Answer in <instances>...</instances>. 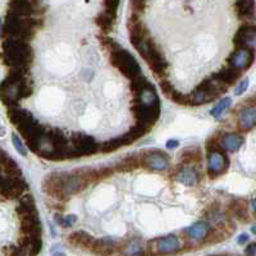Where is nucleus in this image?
<instances>
[{
	"label": "nucleus",
	"mask_w": 256,
	"mask_h": 256,
	"mask_svg": "<svg viewBox=\"0 0 256 256\" xmlns=\"http://www.w3.org/2000/svg\"><path fill=\"white\" fill-rule=\"evenodd\" d=\"M38 156L54 162L77 158L76 152H73V148L68 142L67 137L56 128H50L45 131L38 146Z\"/></svg>",
	"instance_id": "nucleus-1"
},
{
	"label": "nucleus",
	"mask_w": 256,
	"mask_h": 256,
	"mask_svg": "<svg viewBox=\"0 0 256 256\" xmlns=\"http://www.w3.org/2000/svg\"><path fill=\"white\" fill-rule=\"evenodd\" d=\"M4 64L10 68H27L32 59V49L26 40L8 38L3 42Z\"/></svg>",
	"instance_id": "nucleus-2"
},
{
	"label": "nucleus",
	"mask_w": 256,
	"mask_h": 256,
	"mask_svg": "<svg viewBox=\"0 0 256 256\" xmlns=\"http://www.w3.org/2000/svg\"><path fill=\"white\" fill-rule=\"evenodd\" d=\"M41 20L31 17H20L9 10L3 22V36L30 40L35 34V30L40 26Z\"/></svg>",
	"instance_id": "nucleus-3"
},
{
	"label": "nucleus",
	"mask_w": 256,
	"mask_h": 256,
	"mask_svg": "<svg viewBox=\"0 0 256 256\" xmlns=\"http://www.w3.org/2000/svg\"><path fill=\"white\" fill-rule=\"evenodd\" d=\"M228 84L222 82L216 76H212L210 78L204 80L198 84L195 91L192 92L191 104L192 105H202L212 102L218 98L220 94L227 92Z\"/></svg>",
	"instance_id": "nucleus-4"
},
{
	"label": "nucleus",
	"mask_w": 256,
	"mask_h": 256,
	"mask_svg": "<svg viewBox=\"0 0 256 256\" xmlns=\"http://www.w3.org/2000/svg\"><path fill=\"white\" fill-rule=\"evenodd\" d=\"M109 52H110L112 64L120 73H123L127 78L132 80L140 74V66H138V63H137V60L134 59V56H132L131 52L122 49L120 45H116V48L109 50Z\"/></svg>",
	"instance_id": "nucleus-5"
},
{
	"label": "nucleus",
	"mask_w": 256,
	"mask_h": 256,
	"mask_svg": "<svg viewBox=\"0 0 256 256\" xmlns=\"http://www.w3.org/2000/svg\"><path fill=\"white\" fill-rule=\"evenodd\" d=\"M8 116L9 120L12 122V124H14V127L20 131V134L24 137V140L35 130L36 126L38 124V120L32 116V114L30 112L18 108V106L9 108Z\"/></svg>",
	"instance_id": "nucleus-6"
},
{
	"label": "nucleus",
	"mask_w": 256,
	"mask_h": 256,
	"mask_svg": "<svg viewBox=\"0 0 256 256\" xmlns=\"http://www.w3.org/2000/svg\"><path fill=\"white\" fill-rule=\"evenodd\" d=\"M132 113H134L137 124H142L148 128H152L159 120L160 102L159 104L134 102V105H132Z\"/></svg>",
	"instance_id": "nucleus-7"
},
{
	"label": "nucleus",
	"mask_w": 256,
	"mask_h": 256,
	"mask_svg": "<svg viewBox=\"0 0 256 256\" xmlns=\"http://www.w3.org/2000/svg\"><path fill=\"white\" fill-rule=\"evenodd\" d=\"M42 191L50 198L60 201H67L70 198L64 188V172L48 174L42 180Z\"/></svg>",
	"instance_id": "nucleus-8"
},
{
	"label": "nucleus",
	"mask_w": 256,
	"mask_h": 256,
	"mask_svg": "<svg viewBox=\"0 0 256 256\" xmlns=\"http://www.w3.org/2000/svg\"><path fill=\"white\" fill-rule=\"evenodd\" d=\"M148 64V67L152 68V72L155 73V76L159 78H163L166 76V70H168V63H166V58L163 56L159 48L155 45L152 40H150L148 45V52H145V56H142Z\"/></svg>",
	"instance_id": "nucleus-9"
},
{
	"label": "nucleus",
	"mask_w": 256,
	"mask_h": 256,
	"mask_svg": "<svg viewBox=\"0 0 256 256\" xmlns=\"http://www.w3.org/2000/svg\"><path fill=\"white\" fill-rule=\"evenodd\" d=\"M28 188L26 180L22 177H8V176H2V184H0V191L2 196L6 200H13V198H20L24 196V192Z\"/></svg>",
	"instance_id": "nucleus-10"
},
{
	"label": "nucleus",
	"mask_w": 256,
	"mask_h": 256,
	"mask_svg": "<svg viewBox=\"0 0 256 256\" xmlns=\"http://www.w3.org/2000/svg\"><path fill=\"white\" fill-rule=\"evenodd\" d=\"M230 168V159L223 148H212L208 152V174L216 178L226 173Z\"/></svg>",
	"instance_id": "nucleus-11"
},
{
	"label": "nucleus",
	"mask_w": 256,
	"mask_h": 256,
	"mask_svg": "<svg viewBox=\"0 0 256 256\" xmlns=\"http://www.w3.org/2000/svg\"><path fill=\"white\" fill-rule=\"evenodd\" d=\"M70 144L77 158L91 156L99 150V144L96 142L92 136H88V134H74L70 138Z\"/></svg>",
	"instance_id": "nucleus-12"
},
{
	"label": "nucleus",
	"mask_w": 256,
	"mask_h": 256,
	"mask_svg": "<svg viewBox=\"0 0 256 256\" xmlns=\"http://www.w3.org/2000/svg\"><path fill=\"white\" fill-rule=\"evenodd\" d=\"M141 166L148 170H166L169 166V156L162 150H148L141 155Z\"/></svg>",
	"instance_id": "nucleus-13"
},
{
	"label": "nucleus",
	"mask_w": 256,
	"mask_h": 256,
	"mask_svg": "<svg viewBox=\"0 0 256 256\" xmlns=\"http://www.w3.org/2000/svg\"><path fill=\"white\" fill-rule=\"evenodd\" d=\"M152 246H148L152 252L154 254H176L180 250V241L174 234H168V236L159 237L154 241L148 242Z\"/></svg>",
	"instance_id": "nucleus-14"
},
{
	"label": "nucleus",
	"mask_w": 256,
	"mask_h": 256,
	"mask_svg": "<svg viewBox=\"0 0 256 256\" xmlns=\"http://www.w3.org/2000/svg\"><path fill=\"white\" fill-rule=\"evenodd\" d=\"M254 56V50L251 48H237L236 52H233L228 56L227 62L232 67L244 70H248L252 66Z\"/></svg>",
	"instance_id": "nucleus-15"
},
{
	"label": "nucleus",
	"mask_w": 256,
	"mask_h": 256,
	"mask_svg": "<svg viewBox=\"0 0 256 256\" xmlns=\"http://www.w3.org/2000/svg\"><path fill=\"white\" fill-rule=\"evenodd\" d=\"M256 40V24H242L236 32L233 42L236 48H250L254 41Z\"/></svg>",
	"instance_id": "nucleus-16"
},
{
	"label": "nucleus",
	"mask_w": 256,
	"mask_h": 256,
	"mask_svg": "<svg viewBox=\"0 0 256 256\" xmlns=\"http://www.w3.org/2000/svg\"><path fill=\"white\" fill-rule=\"evenodd\" d=\"M174 180L184 184V186H196L200 182V173L198 172V169L195 166H192V164H186V166H182L176 173Z\"/></svg>",
	"instance_id": "nucleus-17"
},
{
	"label": "nucleus",
	"mask_w": 256,
	"mask_h": 256,
	"mask_svg": "<svg viewBox=\"0 0 256 256\" xmlns=\"http://www.w3.org/2000/svg\"><path fill=\"white\" fill-rule=\"evenodd\" d=\"M20 230L26 236L41 237V222L38 212L20 218Z\"/></svg>",
	"instance_id": "nucleus-18"
},
{
	"label": "nucleus",
	"mask_w": 256,
	"mask_h": 256,
	"mask_svg": "<svg viewBox=\"0 0 256 256\" xmlns=\"http://www.w3.org/2000/svg\"><path fill=\"white\" fill-rule=\"evenodd\" d=\"M238 128L242 132L251 131L256 126V105L254 106H246L242 109L238 114V120H237Z\"/></svg>",
	"instance_id": "nucleus-19"
},
{
	"label": "nucleus",
	"mask_w": 256,
	"mask_h": 256,
	"mask_svg": "<svg viewBox=\"0 0 256 256\" xmlns=\"http://www.w3.org/2000/svg\"><path fill=\"white\" fill-rule=\"evenodd\" d=\"M95 241L96 240L91 234H88V232H84V230H76V232L70 233V236H68V242L72 246L84 248V250L92 251Z\"/></svg>",
	"instance_id": "nucleus-20"
},
{
	"label": "nucleus",
	"mask_w": 256,
	"mask_h": 256,
	"mask_svg": "<svg viewBox=\"0 0 256 256\" xmlns=\"http://www.w3.org/2000/svg\"><path fill=\"white\" fill-rule=\"evenodd\" d=\"M237 17L244 22H251L255 18V0H236Z\"/></svg>",
	"instance_id": "nucleus-21"
},
{
	"label": "nucleus",
	"mask_w": 256,
	"mask_h": 256,
	"mask_svg": "<svg viewBox=\"0 0 256 256\" xmlns=\"http://www.w3.org/2000/svg\"><path fill=\"white\" fill-rule=\"evenodd\" d=\"M160 88H162V91H163V94L168 98V99L173 100V102H177V104L180 105L191 104V99H190L188 96L178 92V91L173 88V84L169 81H166V80H162V82H160Z\"/></svg>",
	"instance_id": "nucleus-22"
},
{
	"label": "nucleus",
	"mask_w": 256,
	"mask_h": 256,
	"mask_svg": "<svg viewBox=\"0 0 256 256\" xmlns=\"http://www.w3.org/2000/svg\"><path fill=\"white\" fill-rule=\"evenodd\" d=\"M220 146L223 150L226 152H238L240 148H242L244 142V138L238 134H234V132H230V134H224L223 136L220 137Z\"/></svg>",
	"instance_id": "nucleus-23"
},
{
	"label": "nucleus",
	"mask_w": 256,
	"mask_h": 256,
	"mask_svg": "<svg viewBox=\"0 0 256 256\" xmlns=\"http://www.w3.org/2000/svg\"><path fill=\"white\" fill-rule=\"evenodd\" d=\"M210 224L208 222L198 220L190 226L186 230V234L190 240L192 241H204L205 237L208 236V233L210 230Z\"/></svg>",
	"instance_id": "nucleus-24"
},
{
	"label": "nucleus",
	"mask_w": 256,
	"mask_h": 256,
	"mask_svg": "<svg viewBox=\"0 0 256 256\" xmlns=\"http://www.w3.org/2000/svg\"><path fill=\"white\" fill-rule=\"evenodd\" d=\"M0 166H2V176H8V177H22V170L18 166L12 158L6 155V152H2L0 156Z\"/></svg>",
	"instance_id": "nucleus-25"
},
{
	"label": "nucleus",
	"mask_w": 256,
	"mask_h": 256,
	"mask_svg": "<svg viewBox=\"0 0 256 256\" xmlns=\"http://www.w3.org/2000/svg\"><path fill=\"white\" fill-rule=\"evenodd\" d=\"M20 246L22 248V250H24V255H38L41 250L42 242H41V237L26 236V234H24V236L20 240Z\"/></svg>",
	"instance_id": "nucleus-26"
},
{
	"label": "nucleus",
	"mask_w": 256,
	"mask_h": 256,
	"mask_svg": "<svg viewBox=\"0 0 256 256\" xmlns=\"http://www.w3.org/2000/svg\"><path fill=\"white\" fill-rule=\"evenodd\" d=\"M9 10H12L13 13L20 17H31L35 14L31 0H10Z\"/></svg>",
	"instance_id": "nucleus-27"
},
{
	"label": "nucleus",
	"mask_w": 256,
	"mask_h": 256,
	"mask_svg": "<svg viewBox=\"0 0 256 256\" xmlns=\"http://www.w3.org/2000/svg\"><path fill=\"white\" fill-rule=\"evenodd\" d=\"M132 142H134V141H132L127 134H123V136L116 137V138H112V140H108L106 142L102 144V145L100 146V152L108 154V152H116V150L120 148L131 145Z\"/></svg>",
	"instance_id": "nucleus-28"
},
{
	"label": "nucleus",
	"mask_w": 256,
	"mask_h": 256,
	"mask_svg": "<svg viewBox=\"0 0 256 256\" xmlns=\"http://www.w3.org/2000/svg\"><path fill=\"white\" fill-rule=\"evenodd\" d=\"M17 214L22 218V216H31V214H36L38 210H36L35 200L32 198V195H24L20 198V205L17 206Z\"/></svg>",
	"instance_id": "nucleus-29"
},
{
	"label": "nucleus",
	"mask_w": 256,
	"mask_h": 256,
	"mask_svg": "<svg viewBox=\"0 0 256 256\" xmlns=\"http://www.w3.org/2000/svg\"><path fill=\"white\" fill-rule=\"evenodd\" d=\"M214 76H216V78L220 80L222 82H224L226 84L230 86V84H234V82L241 77V70L230 66V67H226L223 68V70H219V72L216 73Z\"/></svg>",
	"instance_id": "nucleus-30"
},
{
	"label": "nucleus",
	"mask_w": 256,
	"mask_h": 256,
	"mask_svg": "<svg viewBox=\"0 0 256 256\" xmlns=\"http://www.w3.org/2000/svg\"><path fill=\"white\" fill-rule=\"evenodd\" d=\"M116 241H113L112 238H102L96 240L92 251L95 254H99V255H109V254H113L116 251Z\"/></svg>",
	"instance_id": "nucleus-31"
},
{
	"label": "nucleus",
	"mask_w": 256,
	"mask_h": 256,
	"mask_svg": "<svg viewBox=\"0 0 256 256\" xmlns=\"http://www.w3.org/2000/svg\"><path fill=\"white\" fill-rule=\"evenodd\" d=\"M114 22H116V20H114L110 14H108V13L105 12V10L104 12L99 13V14L95 17V24H98V27H99L100 30H102V34H109V32L113 30Z\"/></svg>",
	"instance_id": "nucleus-32"
},
{
	"label": "nucleus",
	"mask_w": 256,
	"mask_h": 256,
	"mask_svg": "<svg viewBox=\"0 0 256 256\" xmlns=\"http://www.w3.org/2000/svg\"><path fill=\"white\" fill-rule=\"evenodd\" d=\"M141 166V159L136 156H127L116 164V169L118 172H132Z\"/></svg>",
	"instance_id": "nucleus-33"
},
{
	"label": "nucleus",
	"mask_w": 256,
	"mask_h": 256,
	"mask_svg": "<svg viewBox=\"0 0 256 256\" xmlns=\"http://www.w3.org/2000/svg\"><path fill=\"white\" fill-rule=\"evenodd\" d=\"M230 210L233 214L236 216V218L241 222H248V205L246 201L244 200H234L230 204Z\"/></svg>",
	"instance_id": "nucleus-34"
},
{
	"label": "nucleus",
	"mask_w": 256,
	"mask_h": 256,
	"mask_svg": "<svg viewBox=\"0 0 256 256\" xmlns=\"http://www.w3.org/2000/svg\"><path fill=\"white\" fill-rule=\"evenodd\" d=\"M180 159L184 162V164H194L201 159V154L198 148H187L180 154Z\"/></svg>",
	"instance_id": "nucleus-35"
},
{
	"label": "nucleus",
	"mask_w": 256,
	"mask_h": 256,
	"mask_svg": "<svg viewBox=\"0 0 256 256\" xmlns=\"http://www.w3.org/2000/svg\"><path fill=\"white\" fill-rule=\"evenodd\" d=\"M230 104H232V99H230V98H224L223 100H220V102H219L218 104H216V106L212 109V110H210V114H212L214 118H216V120H218L219 116H220L224 112L230 108Z\"/></svg>",
	"instance_id": "nucleus-36"
},
{
	"label": "nucleus",
	"mask_w": 256,
	"mask_h": 256,
	"mask_svg": "<svg viewBox=\"0 0 256 256\" xmlns=\"http://www.w3.org/2000/svg\"><path fill=\"white\" fill-rule=\"evenodd\" d=\"M148 84H150V82H148V80L146 78V77L141 76V74H138L137 77H134V78H132L131 81V90L132 92L136 94L138 92V91L144 90L145 88H148Z\"/></svg>",
	"instance_id": "nucleus-37"
},
{
	"label": "nucleus",
	"mask_w": 256,
	"mask_h": 256,
	"mask_svg": "<svg viewBox=\"0 0 256 256\" xmlns=\"http://www.w3.org/2000/svg\"><path fill=\"white\" fill-rule=\"evenodd\" d=\"M120 0H104V10L116 20Z\"/></svg>",
	"instance_id": "nucleus-38"
},
{
	"label": "nucleus",
	"mask_w": 256,
	"mask_h": 256,
	"mask_svg": "<svg viewBox=\"0 0 256 256\" xmlns=\"http://www.w3.org/2000/svg\"><path fill=\"white\" fill-rule=\"evenodd\" d=\"M146 6H148V0H131L132 13L141 16L145 12Z\"/></svg>",
	"instance_id": "nucleus-39"
},
{
	"label": "nucleus",
	"mask_w": 256,
	"mask_h": 256,
	"mask_svg": "<svg viewBox=\"0 0 256 256\" xmlns=\"http://www.w3.org/2000/svg\"><path fill=\"white\" fill-rule=\"evenodd\" d=\"M76 216H59V214H56V223L59 224V226H62V227L64 228H68L70 227L74 222H76Z\"/></svg>",
	"instance_id": "nucleus-40"
},
{
	"label": "nucleus",
	"mask_w": 256,
	"mask_h": 256,
	"mask_svg": "<svg viewBox=\"0 0 256 256\" xmlns=\"http://www.w3.org/2000/svg\"><path fill=\"white\" fill-rule=\"evenodd\" d=\"M12 142H13V145H14L16 150H17V152H20L22 156H26L27 150H26V148H24V142L20 141V136H18V134H12Z\"/></svg>",
	"instance_id": "nucleus-41"
},
{
	"label": "nucleus",
	"mask_w": 256,
	"mask_h": 256,
	"mask_svg": "<svg viewBox=\"0 0 256 256\" xmlns=\"http://www.w3.org/2000/svg\"><path fill=\"white\" fill-rule=\"evenodd\" d=\"M31 2H32V6H34V10H35V14H38V16L44 14L45 9H46L44 2H42V0H31Z\"/></svg>",
	"instance_id": "nucleus-42"
},
{
	"label": "nucleus",
	"mask_w": 256,
	"mask_h": 256,
	"mask_svg": "<svg viewBox=\"0 0 256 256\" xmlns=\"http://www.w3.org/2000/svg\"><path fill=\"white\" fill-rule=\"evenodd\" d=\"M98 172H99L100 180H104V178H108L109 176L113 174V169L108 168V166H105V168L98 169Z\"/></svg>",
	"instance_id": "nucleus-43"
},
{
	"label": "nucleus",
	"mask_w": 256,
	"mask_h": 256,
	"mask_svg": "<svg viewBox=\"0 0 256 256\" xmlns=\"http://www.w3.org/2000/svg\"><path fill=\"white\" fill-rule=\"evenodd\" d=\"M248 80L246 78L244 81H242L241 84H238V86L236 88V95H242L244 91L248 90Z\"/></svg>",
	"instance_id": "nucleus-44"
},
{
	"label": "nucleus",
	"mask_w": 256,
	"mask_h": 256,
	"mask_svg": "<svg viewBox=\"0 0 256 256\" xmlns=\"http://www.w3.org/2000/svg\"><path fill=\"white\" fill-rule=\"evenodd\" d=\"M244 254L246 255H255L256 254V242H252L248 246V248H244Z\"/></svg>",
	"instance_id": "nucleus-45"
},
{
	"label": "nucleus",
	"mask_w": 256,
	"mask_h": 256,
	"mask_svg": "<svg viewBox=\"0 0 256 256\" xmlns=\"http://www.w3.org/2000/svg\"><path fill=\"white\" fill-rule=\"evenodd\" d=\"M248 241V234H246V233L241 234V236L238 237V240H237V242H238L240 244H244Z\"/></svg>",
	"instance_id": "nucleus-46"
},
{
	"label": "nucleus",
	"mask_w": 256,
	"mask_h": 256,
	"mask_svg": "<svg viewBox=\"0 0 256 256\" xmlns=\"http://www.w3.org/2000/svg\"><path fill=\"white\" fill-rule=\"evenodd\" d=\"M178 145H180V142H178L177 140L166 141V148H177Z\"/></svg>",
	"instance_id": "nucleus-47"
},
{
	"label": "nucleus",
	"mask_w": 256,
	"mask_h": 256,
	"mask_svg": "<svg viewBox=\"0 0 256 256\" xmlns=\"http://www.w3.org/2000/svg\"><path fill=\"white\" fill-rule=\"evenodd\" d=\"M251 206H252V210L254 212H255V216H256V198H254L252 202H251Z\"/></svg>",
	"instance_id": "nucleus-48"
},
{
	"label": "nucleus",
	"mask_w": 256,
	"mask_h": 256,
	"mask_svg": "<svg viewBox=\"0 0 256 256\" xmlns=\"http://www.w3.org/2000/svg\"><path fill=\"white\" fill-rule=\"evenodd\" d=\"M251 230H252V233H254V234H256V226H254V227L251 228Z\"/></svg>",
	"instance_id": "nucleus-49"
}]
</instances>
